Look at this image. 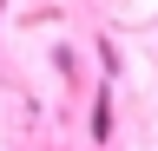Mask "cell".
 <instances>
[{"mask_svg":"<svg viewBox=\"0 0 158 151\" xmlns=\"http://www.w3.org/2000/svg\"><path fill=\"white\" fill-rule=\"evenodd\" d=\"M86 138H92V145L112 138V92H99V99H92V112H86Z\"/></svg>","mask_w":158,"mask_h":151,"instance_id":"1","label":"cell"}]
</instances>
